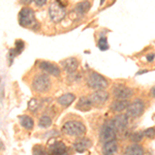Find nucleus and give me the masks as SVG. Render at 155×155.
I'll return each mask as SVG.
<instances>
[{"label":"nucleus","mask_w":155,"mask_h":155,"mask_svg":"<svg viewBox=\"0 0 155 155\" xmlns=\"http://www.w3.org/2000/svg\"><path fill=\"white\" fill-rule=\"evenodd\" d=\"M145 111V104L142 99L137 98L136 101L129 104L128 107L126 109V114L131 118H137L142 116Z\"/></svg>","instance_id":"nucleus-7"},{"label":"nucleus","mask_w":155,"mask_h":155,"mask_svg":"<svg viewBox=\"0 0 155 155\" xmlns=\"http://www.w3.org/2000/svg\"><path fill=\"white\" fill-rule=\"evenodd\" d=\"M144 137L147 139H155V127H149L146 130H144Z\"/></svg>","instance_id":"nucleus-27"},{"label":"nucleus","mask_w":155,"mask_h":155,"mask_svg":"<svg viewBox=\"0 0 155 155\" xmlns=\"http://www.w3.org/2000/svg\"><path fill=\"white\" fill-rule=\"evenodd\" d=\"M92 146V141L88 137H80L72 145L74 149L78 153H84L86 150H88Z\"/></svg>","instance_id":"nucleus-13"},{"label":"nucleus","mask_w":155,"mask_h":155,"mask_svg":"<svg viewBox=\"0 0 155 155\" xmlns=\"http://www.w3.org/2000/svg\"><path fill=\"white\" fill-rule=\"evenodd\" d=\"M76 101V95L74 93H65L62 94L57 98V102L62 107H68Z\"/></svg>","instance_id":"nucleus-18"},{"label":"nucleus","mask_w":155,"mask_h":155,"mask_svg":"<svg viewBox=\"0 0 155 155\" xmlns=\"http://www.w3.org/2000/svg\"><path fill=\"white\" fill-rule=\"evenodd\" d=\"M33 1L37 7H42L46 5V3H47V0H33Z\"/></svg>","instance_id":"nucleus-29"},{"label":"nucleus","mask_w":155,"mask_h":155,"mask_svg":"<svg viewBox=\"0 0 155 155\" xmlns=\"http://www.w3.org/2000/svg\"><path fill=\"white\" fill-rule=\"evenodd\" d=\"M32 89L38 93H45L48 92L51 88V79L48 74H38L32 80Z\"/></svg>","instance_id":"nucleus-4"},{"label":"nucleus","mask_w":155,"mask_h":155,"mask_svg":"<svg viewBox=\"0 0 155 155\" xmlns=\"http://www.w3.org/2000/svg\"><path fill=\"white\" fill-rule=\"evenodd\" d=\"M25 48V42L21 39H18L15 42V48L14 49H11L8 52V60H9V65L12 64V60L15 59V57L18 56L23 52V50Z\"/></svg>","instance_id":"nucleus-15"},{"label":"nucleus","mask_w":155,"mask_h":155,"mask_svg":"<svg viewBox=\"0 0 155 155\" xmlns=\"http://www.w3.org/2000/svg\"><path fill=\"white\" fill-rule=\"evenodd\" d=\"M114 97L116 99H120V101H127L128 98L134 95V90L130 87L126 86L123 84H116L113 87L112 90Z\"/></svg>","instance_id":"nucleus-6"},{"label":"nucleus","mask_w":155,"mask_h":155,"mask_svg":"<svg viewBox=\"0 0 155 155\" xmlns=\"http://www.w3.org/2000/svg\"><path fill=\"white\" fill-rule=\"evenodd\" d=\"M129 116L127 114H119L115 116L113 120L111 121L112 125L115 128L116 132H122L124 131L128 126L129 122Z\"/></svg>","instance_id":"nucleus-8"},{"label":"nucleus","mask_w":155,"mask_h":155,"mask_svg":"<svg viewBox=\"0 0 155 155\" xmlns=\"http://www.w3.org/2000/svg\"><path fill=\"white\" fill-rule=\"evenodd\" d=\"M38 125L41 128H48L52 125V118L48 115H42L38 120Z\"/></svg>","instance_id":"nucleus-23"},{"label":"nucleus","mask_w":155,"mask_h":155,"mask_svg":"<svg viewBox=\"0 0 155 155\" xmlns=\"http://www.w3.org/2000/svg\"><path fill=\"white\" fill-rule=\"evenodd\" d=\"M150 95H151L152 97H154V98H155V86L152 87L151 90H150Z\"/></svg>","instance_id":"nucleus-32"},{"label":"nucleus","mask_w":155,"mask_h":155,"mask_svg":"<svg viewBox=\"0 0 155 155\" xmlns=\"http://www.w3.org/2000/svg\"><path fill=\"white\" fill-rule=\"evenodd\" d=\"M146 72H148V71H147V69H143V71H137V76H140V74H146Z\"/></svg>","instance_id":"nucleus-33"},{"label":"nucleus","mask_w":155,"mask_h":155,"mask_svg":"<svg viewBox=\"0 0 155 155\" xmlns=\"http://www.w3.org/2000/svg\"><path fill=\"white\" fill-rule=\"evenodd\" d=\"M128 106H129L128 101H120V99H117V101H115L110 106V109H111V111L116 112V113H121L122 111L126 110Z\"/></svg>","instance_id":"nucleus-20"},{"label":"nucleus","mask_w":155,"mask_h":155,"mask_svg":"<svg viewBox=\"0 0 155 155\" xmlns=\"http://www.w3.org/2000/svg\"><path fill=\"white\" fill-rule=\"evenodd\" d=\"M89 88L94 90H106L109 87V82L104 76L95 71H90L86 79Z\"/></svg>","instance_id":"nucleus-3"},{"label":"nucleus","mask_w":155,"mask_h":155,"mask_svg":"<svg viewBox=\"0 0 155 155\" xmlns=\"http://www.w3.org/2000/svg\"><path fill=\"white\" fill-rule=\"evenodd\" d=\"M39 107V101H37L36 98L30 99L28 102V109L31 112H36Z\"/></svg>","instance_id":"nucleus-26"},{"label":"nucleus","mask_w":155,"mask_h":155,"mask_svg":"<svg viewBox=\"0 0 155 155\" xmlns=\"http://www.w3.org/2000/svg\"><path fill=\"white\" fill-rule=\"evenodd\" d=\"M144 137V132H141V131H137V132H134V134H131L130 139L134 143H139L143 140Z\"/></svg>","instance_id":"nucleus-28"},{"label":"nucleus","mask_w":155,"mask_h":155,"mask_svg":"<svg viewBox=\"0 0 155 155\" xmlns=\"http://www.w3.org/2000/svg\"><path fill=\"white\" fill-rule=\"evenodd\" d=\"M60 65H61L64 71L67 72L68 74H71L77 71L78 67H79V61L74 57H69V58L62 60L60 62Z\"/></svg>","instance_id":"nucleus-11"},{"label":"nucleus","mask_w":155,"mask_h":155,"mask_svg":"<svg viewBox=\"0 0 155 155\" xmlns=\"http://www.w3.org/2000/svg\"><path fill=\"white\" fill-rule=\"evenodd\" d=\"M118 146H117L116 140L107 142L102 146V155H114L117 152Z\"/></svg>","instance_id":"nucleus-17"},{"label":"nucleus","mask_w":155,"mask_h":155,"mask_svg":"<svg viewBox=\"0 0 155 155\" xmlns=\"http://www.w3.org/2000/svg\"><path fill=\"white\" fill-rule=\"evenodd\" d=\"M76 107L81 112H88L91 110V107H92V101H90L89 97L83 96L79 99V102L77 104Z\"/></svg>","instance_id":"nucleus-19"},{"label":"nucleus","mask_w":155,"mask_h":155,"mask_svg":"<svg viewBox=\"0 0 155 155\" xmlns=\"http://www.w3.org/2000/svg\"><path fill=\"white\" fill-rule=\"evenodd\" d=\"M38 68L44 72H46V74L54 77H59L60 74H61V69L56 64L51 63L49 61H41L38 64Z\"/></svg>","instance_id":"nucleus-12"},{"label":"nucleus","mask_w":155,"mask_h":155,"mask_svg":"<svg viewBox=\"0 0 155 155\" xmlns=\"http://www.w3.org/2000/svg\"><path fill=\"white\" fill-rule=\"evenodd\" d=\"M20 124L22 127H24L26 130H32L34 127V120L32 119V117L28 116V115H22L19 117Z\"/></svg>","instance_id":"nucleus-21"},{"label":"nucleus","mask_w":155,"mask_h":155,"mask_svg":"<svg viewBox=\"0 0 155 155\" xmlns=\"http://www.w3.org/2000/svg\"><path fill=\"white\" fill-rule=\"evenodd\" d=\"M48 149L41 145H35L32 148V155H48Z\"/></svg>","instance_id":"nucleus-24"},{"label":"nucleus","mask_w":155,"mask_h":155,"mask_svg":"<svg viewBox=\"0 0 155 155\" xmlns=\"http://www.w3.org/2000/svg\"><path fill=\"white\" fill-rule=\"evenodd\" d=\"M154 58H155L154 53H149V54H147V56H146V59L148 62H152L154 60Z\"/></svg>","instance_id":"nucleus-30"},{"label":"nucleus","mask_w":155,"mask_h":155,"mask_svg":"<svg viewBox=\"0 0 155 155\" xmlns=\"http://www.w3.org/2000/svg\"><path fill=\"white\" fill-rule=\"evenodd\" d=\"M97 47L101 51H107L109 49V44H107V39L104 35H101L99 37L98 41H97Z\"/></svg>","instance_id":"nucleus-25"},{"label":"nucleus","mask_w":155,"mask_h":155,"mask_svg":"<svg viewBox=\"0 0 155 155\" xmlns=\"http://www.w3.org/2000/svg\"><path fill=\"white\" fill-rule=\"evenodd\" d=\"M64 4L60 2L59 0H55L52 2L49 6V16L50 19L55 23H59L62 20L65 18L66 16V9Z\"/></svg>","instance_id":"nucleus-5"},{"label":"nucleus","mask_w":155,"mask_h":155,"mask_svg":"<svg viewBox=\"0 0 155 155\" xmlns=\"http://www.w3.org/2000/svg\"><path fill=\"white\" fill-rule=\"evenodd\" d=\"M92 104H104L109 99V93L106 90H95L91 95L89 96Z\"/></svg>","instance_id":"nucleus-14"},{"label":"nucleus","mask_w":155,"mask_h":155,"mask_svg":"<svg viewBox=\"0 0 155 155\" xmlns=\"http://www.w3.org/2000/svg\"><path fill=\"white\" fill-rule=\"evenodd\" d=\"M116 139V130L112 125L111 122H107L104 125H102L101 130V141L102 143H107V142L113 141Z\"/></svg>","instance_id":"nucleus-10"},{"label":"nucleus","mask_w":155,"mask_h":155,"mask_svg":"<svg viewBox=\"0 0 155 155\" xmlns=\"http://www.w3.org/2000/svg\"><path fill=\"white\" fill-rule=\"evenodd\" d=\"M49 155H68V148L63 142L54 141L48 146Z\"/></svg>","instance_id":"nucleus-9"},{"label":"nucleus","mask_w":155,"mask_h":155,"mask_svg":"<svg viewBox=\"0 0 155 155\" xmlns=\"http://www.w3.org/2000/svg\"><path fill=\"white\" fill-rule=\"evenodd\" d=\"M31 1H32V0H20V3H21V4H25V5H26V4H30V3H31Z\"/></svg>","instance_id":"nucleus-31"},{"label":"nucleus","mask_w":155,"mask_h":155,"mask_svg":"<svg viewBox=\"0 0 155 155\" xmlns=\"http://www.w3.org/2000/svg\"><path fill=\"white\" fill-rule=\"evenodd\" d=\"M62 131L67 136L82 137L86 134V126L82 122L71 120L62 125Z\"/></svg>","instance_id":"nucleus-2"},{"label":"nucleus","mask_w":155,"mask_h":155,"mask_svg":"<svg viewBox=\"0 0 155 155\" xmlns=\"http://www.w3.org/2000/svg\"><path fill=\"white\" fill-rule=\"evenodd\" d=\"M19 24L23 28H34L39 26L35 19L34 11L30 7H23L19 12Z\"/></svg>","instance_id":"nucleus-1"},{"label":"nucleus","mask_w":155,"mask_h":155,"mask_svg":"<svg viewBox=\"0 0 155 155\" xmlns=\"http://www.w3.org/2000/svg\"><path fill=\"white\" fill-rule=\"evenodd\" d=\"M104 1H106V0H101V3H99V5H101V6H102V5H104Z\"/></svg>","instance_id":"nucleus-34"},{"label":"nucleus","mask_w":155,"mask_h":155,"mask_svg":"<svg viewBox=\"0 0 155 155\" xmlns=\"http://www.w3.org/2000/svg\"><path fill=\"white\" fill-rule=\"evenodd\" d=\"M90 7H91V3L86 0V1H82V2H80V3H78L77 5L74 6V12L77 16L83 17L87 14V12H88Z\"/></svg>","instance_id":"nucleus-16"},{"label":"nucleus","mask_w":155,"mask_h":155,"mask_svg":"<svg viewBox=\"0 0 155 155\" xmlns=\"http://www.w3.org/2000/svg\"><path fill=\"white\" fill-rule=\"evenodd\" d=\"M125 155H144V149L137 143L128 146L125 150Z\"/></svg>","instance_id":"nucleus-22"}]
</instances>
